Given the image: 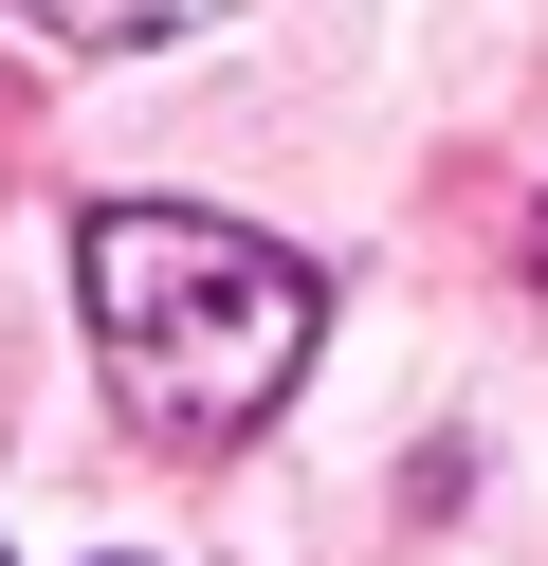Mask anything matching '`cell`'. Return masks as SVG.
Returning <instances> with one entry per match:
<instances>
[{
  "label": "cell",
  "mask_w": 548,
  "mask_h": 566,
  "mask_svg": "<svg viewBox=\"0 0 548 566\" xmlns=\"http://www.w3.org/2000/svg\"><path fill=\"white\" fill-rule=\"evenodd\" d=\"M73 274H92L110 384H128L165 439H238V420H275V384L311 366V256H275V238H238V220L110 201V220L73 238Z\"/></svg>",
  "instance_id": "cell-1"
},
{
  "label": "cell",
  "mask_w": 548,
  "mask_h": 566,
  "mask_svg": "<svg viewBox=\"0 0 548 566\" xmlns=\"http://www.w3.org/2000/svg\"><path fill=\"white\" fill-rule=\"evenodd\" d=\"M19 19H55V38H183V19H219V0H19Z\"/></svg>",
  "instance_id": "cell-2"
}]
</instances>
